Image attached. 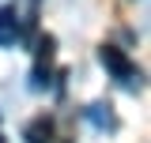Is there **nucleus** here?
I'll use <instances>...</instances> for the list:
<instances>
[{
    "label": "nucleus",
    "instance_id": "obj_1",
    "mask_svg": "<svg viewBox=\"0 0 151 143\" xmlns=\"http://www.w3.org/2000/svg\"><path fill=\"white\" fill-rule=\"evenodd\" d=\"M98 60H102V68L113 72V79H121V83H129V87H132V79H136V64H132L117 45H102V49H98Z\"/></svg>",
    "mask_w": 151,
    "mask_h": 143
},
{
    "label": "nucleus",
    "instance_id": "obj_2",
    "mask_svg": "<svg viewBox=\"0 0 151 143\" xmlns=\"http://www.w3.org/2000/svg\"><path fill=\"white\" fill-rule=\"evenodd\" d=\"M53 53H57V38H42L38 41V56H34V90H42L49 83V64H53Z\"/></svg>",
    "mask_w": 151,
    "mask_h": 143
},
{
    "label": "nucleus",
    "instance_id": "obj_3",
    "mask_svg": "<svg viewBox=\"0 0 151 143\" xmlns=\"http://www.w3.org/2000/svg\"><path fill=\"white\" fill-rule=\"evenodd\" d=\"M23 26H19V11L15 8H0V45H15Z\"/></svg>",
    "mask_w": 151,
    "mask_h": 143
},
{
    "label": "nucleus",
    "instance_id": "obj_4",
    "mask_svg": "<svg viewBox=\"0 0 151 143\" xmlns=\"http://www.w3.org/2000/svg\"><path fill=\"white\" fill-rule=\"evenodd\" d=\"M23 139L27 143H53V121L49 117H34L27 124V132H23Z\"/></svg>",
    "mask_w": 151,
    "mask_h": 143
},
{
    "label": "nucleus",
    "instance_id": "obj_5",
    "mask_svg": "<svg viewBox=\"0 0 151 143\" xmlns=\"http://www.w3.org/2000/svg\"><path fill=\"white\" fill-rule=\"evenodd\" d=\"M0 143H4V136H0Z\"/></svg>",
    "mask_w": 151,
    "mask_h": 143
}]
</instances>
